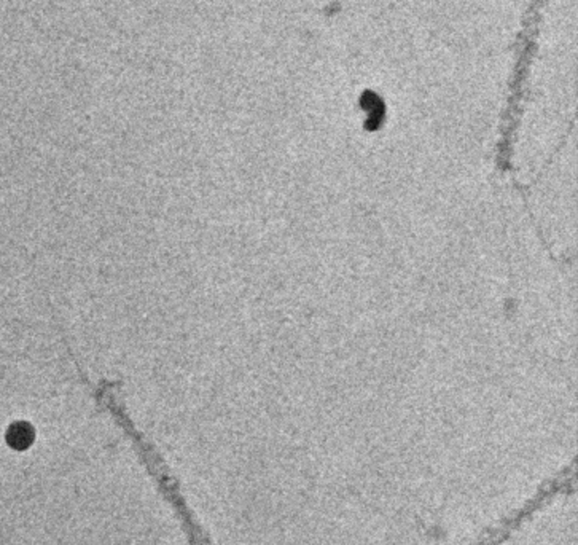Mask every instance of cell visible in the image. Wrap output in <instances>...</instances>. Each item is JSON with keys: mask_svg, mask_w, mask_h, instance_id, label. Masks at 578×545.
Instances as JSON below:
<instances>
[{"mask_svg": "<svg viewBox=\"0 0 578 545\" xmlns=\"http://www.w3.org/2000/svg\"><path fill=\"white\" fill-rule=\"evenodd\" d=\"M34 440V429L28 422H14L7 432V442L17 450H24Z\"/></svg>", "mask_w": 578, "mask_h": 545, "instance_id": "obj_1", "label": "cell"}]
</instances>
